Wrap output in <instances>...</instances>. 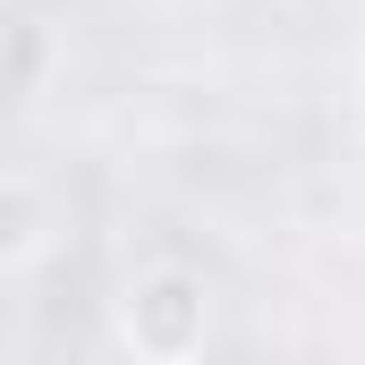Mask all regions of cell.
<instances>
[{"mask_svg": "<svg viewBox=\"0 0 365 365\" xmlns=\"http://www.w3.org/2000/svg\"><path fill=\"white\" fill-rule=\"evenodd\" d=\"M204 331H212V280L195 272V264L153 255V264H136V272L119 280V340L136 357L179 365V357L204 349Z\"/></svg>", "mask_w": 365, "mask_h": 365, "instance_id": "obj_1", "label": "cell"}, {"mask_svg": "<svg viewBox=\"0 0 365 365\" xmlns=\"http://www.w3.org/2000/svg\"><path fill=\"white\" fill-rule=\"evenodd\" d=\"M51 238H60V204H51V187L26 179V170H0V272L43 264Z\"/></svg>", "mask_w": 365, "mask_h": 365, "instance_id": "obj_2", "label": "cell"}]
</instances>
